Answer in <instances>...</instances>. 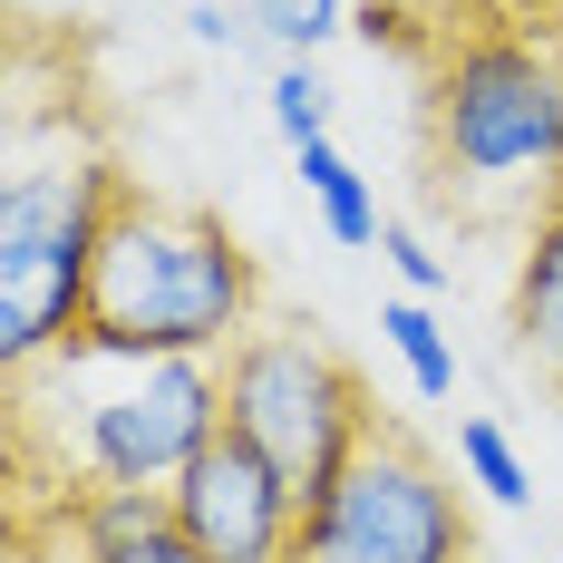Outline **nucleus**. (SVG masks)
Returning a JSON list of instances; mask_svg holds the SVG:
<instances>
[{
    "mask_svg": "<svg viewBox=\"0 0 563 563\" xmlns=\"http://www.w3.org/2000/svg\"><path fill=\"white\" fill-rule=\"evenodd\" d=\"M126 195L117 156L78 126V108H20L0 156V360L30 379L88 331V282L98 243Z\"/></svg>",
    "mask_w": 563,
    "mask_h": 563,
    "instance_id": "1",
    "label": "nucleus"
},
{
    "mask_svg": "<svg viewBox=\"0 0 563 563\" xmlns=\"http://www.w3.org/2000/svg\"><path fill=\"white\" fill-rule=\"evenodd\" d=\"M263 321V273L214 205L126 185L88 282V350L108 360H224Z\"/></svg>",
    "mask_w": 563,
    "mask_h": 563,
    "instance_id": "2",
    "label": "nucleus"
},
{
    "mask_svg": "<svg viewBox=\"0 0 563 563\" xmlns=\"http://www.w3.org/2000/svg\"><path fill=\"white\" fill-rule=\"evenodd\" d=\"M428 146L448 195L534 224L563 195V40L544 30L448 40L428 68Z\"/></svg>",
    "mask_w": 563,
    "mask_h": 563,
    "instance_id": "3",
    "label": "nucleus"
},
{
    "mask_svg": "<svg viewBox=\"0 0 563 563\" xmlns=\"http://www.w3.org/2000/svg\"><path fill=\"white\" fill-rule=\"evenodd\" d=\"M68 408H58V456L88 486H146L166 496L195 456L224 438V360H108L68 340L49 360Z\"/></svg>",
    "mask_w": 563,
    "mask_h": 563,
    "instance_id": "4",
    "label": "nucleus"
},
{
    "mask_svg": "<svg viewBox=\"0 0 563 563\" xmlns=\"http://www.w3.org/2000/svg\"><path fill=\"white\" fill-rule=\"evenodd\" d=\"M224 428L253 456H273L282 486L311 506L379 438V408H369V379L321 340V321L291 311V321H253L224 350Z\"/></svg>",
    "mask_w": 563,
    "mask_h": 563,
    "instance_id": "5",
    "label": "nucleus"
},
{
    "mask_svg": "<svg viewBox=\"0 0 563 563\" xmlns=\"http://www.w3.org/2000/svg\"><path fill=\"white\" fill-rule=\"evenodd\" d=\"M291 563H466V506H456L448 466L418 448V438L379 428L301 506Z\"/></svg>",
    "mask_w": 563,
    "mask_h": 563,
    "instance_id": "6",
    "label": "nucleus"
},
{
    "mask_svg": "<svg viewBox=\"0 0 563 563\" xmlns=\"http://www.w3.org/2000/svg\"><path fill=\"white\" fill-rule=\"evenodd\" d=\"M166 506H175V534L205 563H291V544H301V496L233 428L166 486Z\"/></svg>",
    "mask_w": 563,
    "mask_h": 563,
    "instance_id": "7",
    "label": "nucleus"
},
{
    "mask_svg": "<svg viewBox=\"0 0 563 563\" xmlns=\"http://www.w3.org/2000/svg\"><path fill=\"white\" fill-rule=\"evenodd\" d=\"M515 340H525V360L563 389V195L525 224V263H515Z\"/></svg>",
    "mask_w": 563,
    "mask_h": 563,
    "instance_id": "8",
    "label": "nucleus"
},
{
    "mask_svg": "<svg viewBox=\"0 0 563 563\" xmlns=\"http://www.w3.org/2000/svg\"><path fill=\"white\" fill-rule=\"evenodd\" d=\"M301 156V195H311V214H321V233L331 243H350V253H369L379 233H389V214H379V195H369V175L340 156L331 136H311V146H291Z\"/></svg>",
    "mask_w": 563,
    "mask_h": 563,
    "instance_id": "9",
    "label": "nucleus"
},
{
    "mask_svg": "<svg viewBox=\"0 0 563 563\" xmlns=\"http://www.w3.org/2000/svg\"><path fill=\"white\" fill-rule=\"evenodd\" d=\"M379 340H389V360L408 369V389H418V398H456V340L438 331V311H428L418 291L379 301Z\"/></svg>",
    "mask_w": 563,
    "mask_h": 563,
    "instance_id": "10",
    "label": "nucleus"
},
{
    "mask_svg": "<svg viewBox=\"0 0 563 563\" xmlns=\"http://www.w3.org/2000/svg\"><path fill=\"white\" fill-rule=\"evenodd\" d=\"M456 466H466V486H476L486 506H534V466L515 456V438L486 418V408L456 418Z\"/></svg>",
    "mask_w": 563,
    "mask_h": 563,
    "instance_id": "11",
    "label": "nucleus"
},
{
    "mask_svg": "<svg viewBox=\"0 0 563 563\" xmlns=\"http://www.w3.org/2000/svg\"><path fill=\"white\" fill-rule=\"evenodd\" d=\"M253 10V49L273 58H321L350 30V0H243Z\"/></svg>",
    "mask_w": 563,
    "mask_h": 563,
    "instance_id": "12",
    "label": "nucleus"
},
{
    "mask_svg": "<svg viewBox=\"0 0 563 563\" xmlns=\"http://www.w3.org/2000/svg\"><path fill=\"white\" fill-rule=\"evenodd\" d=\"M273 126L291 136V146L331 136V78H321L311 58H273Z\"/></svg>",
    "mask_w": 563,
    "mask_h": 563,
    "instance_id": "13",
    "label": "nucleus"
},
{
    "mask_svg": "<svg viewBox=\"0 0 563 563\" xmlns=\"http://www.w3.org/2000/svg\"><path fill=\"white\" fill-rule=\"evenodd\" d=\"M379 253H389L398 291H418V301H438V291H448V253H428V243H418L408 224H389V233H379Z\"/></svg>",
    "mask_w": 563,
    "mask_h": 563,
    "instance_id": "14",
    "label": "nucleus"
},
{
    "mask_svg": "<svg viewBox=\"0 0 563 563\" xmlns=\"http://www.w3.org/2000/svg\"><path fill=\"white\" fill-rule=\"evenodd\" d=\"M185 30L205 49H253V10H185Z\"/></svg>",
    "mask_w": 563,
    "mask_h": 563,
    "instance_id": "15",
    "label": "nucleus"
},
{
    "mask_svg": "<svg viewBox=\"0 0 563 563\" xmlns=\"http://www.w3.org/2000/svg\"><path fill=\"white\" fill-rule=\"evenodd\" d=\"M98 563H205V554H195V544L166 525V534H146V544H126V554H98Z\"/></svg>",
    "mask_w": 563,
    "mask_h": 563,
    "instance_id": "16",
    "label": "nucleus"
},
{
    "mask_svg": "<svg viewBox=\"0 0 563 563\" xmlns=\"http://www.w3.org/2000/svg\"><path fill=\"white\" fill-rule=\"evenodd\" d=\"M350 30H360V40L379 49V40H398V10H379V0H369V10H350Z\"/></svg>",
    "mask_w": 563,
    "mask_h": 563,
    "instance_id": "17",
    "label": "nucleus"
}]
</instances>
